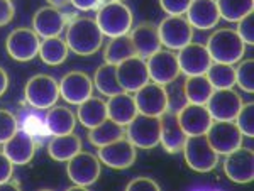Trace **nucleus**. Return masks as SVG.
I'll list each match as a JSON object with an SVG mask.
<instances>
[{
    "instance_id": "f257e3e1",
    "label": "nucleus",
    "mask_w": 254,
    "mask_h": 191,
    "mask_svg": "<svg viewBox=\"0 0 254 191\" xmlns=\"http://www.w3.org/2000/svg\"><path fill=\"white\" fill-rule=\"evenodd\" d=\"M68 49L78 56H92L102 48L104 34L95 19L78 17L68 26L66 31Z\"/></svg>"
},
{
    "instance_id": "f03ea898",
    "label": "nucleus",
    "mask_w": 254,
    "mask_h": 191,
    "mask_svg": "<svg viewBox=\"0 0 254 191\" xmlns=\"http://www.w3.org/2000/svg\"><path fill=\"white\" fill-rule=\"evenodd\" d=\"M208 54L214 63L236 64L243 59L246 52V44L241 41L234 29L222 27L208 36L205 44Z\"/></svg>"
},
{
    "instance_id": "7ed1b4c3",
    "label": "nucleus",
    "mask_w": 254,
    "mask_h": 191,
    "mask_svg": "<svg viewBox=\"0 0 254 191\" xmlns=\"http://www.w3.org/2000/svg\"><path fill=\"white\" fill-rule=\"evenodd\" d=\"M95 22L102 34L107 38H119L129 34L132 29V12L124 2H107L98 7Z\"/></svg>"
},
{
    "instance_id": "20e7f679",
    "label": "nucleus",
    "mask_w": 254,
    "mask_h": 191,
    "mask_svg": "<svg viewBox=\"0 0 254 191\" xmlns=\"http://www.w3.org/2000/svg\"><path fill=\"white\" fill-rule=\"evenodd\" d=\"M183 157L190 169L196 173H210L219 164V154L208 144L207 136H188L183 144Z\"/></svg>"
},
{
    "instance_id": "39448f33",
    "label": "nucleus",
    "mask_w": 254,
    "mask_h": 191,
    "mask_svg": "<svg viewBox=\"0 0 254 191\" xmlns=\"http://www.w3.org/2000/svg\"><path fill=\"white\" fill-rule=\"evenodd\" d=\"M126 137L137 149H154L161 139V119L153 115L137 113L126 125Z\"/></svg>"
},
{
    "instance_id": "423d86ee",
    "label": "nucleus",
    "mask_w": 254,
    "mask_h": 191,
    "mask_svg": "<svg viewBox=\"0 0 254 191\" xmlns=\"http://www.w3.org/2000/svg\"><path fill=\"white\" fill-rule=\"evenodd\" d=\"M24 96L31 107L39 110L51 108L60 98V81L49 75H34L26 83Z\"/></svg>"
},
{
    "instance_id": "0eeeda50",
    "label": "nucleus",
    "mask_w": 254,
    "mask_h": 191,
    "mask_svg": "<svg viewBox=\"0 0 254 191\" xmlns=\"http://www.w3.org/2000/svg\"><path fill=\"white\" fill-rule=\"evenodd\" d=\"M161 46L170 51H180L193 39V27L183 15H168L158 24Z\"/></svg>"
},
{
    "instance_id": "6e6552de",
    "label": "nucleus",
    "mask_w": 254,
    "mask_h": 191,
    "mask_svg": "<svg viewBox=\"0 0 254 191\" xmlns=\"http://www.w3.org/2000/svg\"><path fill=\"white\" fill-rule=\"evenodd\" d=\"M102 171V164L98 156L92 152H85L80 151L78 154L71 157L68 161L66 166V173L69 181L75 186H80V188H87V186H92L93 183L98 180Z\"/></svg>"
},
{
    "instance_id": "1a4fd4ad",
    "label": "nucleus",
    "mask_w": 254,
    "mask_h": 191,
    "mask_svg": "<svg viewBox=\"0 0 254 191\" xmlns=\"http://www.w3.org/2000/svg\"><path fill=\"white\" fill-rule=\"evenodd\" d=\"M146 66L147 73H149V80L158 85H163V87H168L182 75L176 52L170 49L156 51L153 56L146 59Z\"/></svg>"
},
{
    "instance_id": "9d476101",
    "label": "nucleus",
    "mask_w": 254,
    "mask_h": 191,
    "mask_svg": "<svg viewBox=\"0 0 254 191\" xmlns=\"http://www.w3.org/2000/svg\"><path fill=\"white\" fill-rule=\"evenodd\" d=\"M207 141L212 145V149L219 154V156H225V154L236 151L237 147L243 145V134L237 129V125L232 122H220L214 120L212 125L207 131Z\"/></svg>"
},
{
    "instance_id": "9b49d317",
    "label": "nucleus",
    "mask_w": 254,
    "mask_h": 191,
    "mask_svg": "<svg viewBox=\"0 0 254 191\" xmlns=\"http://www.w3.org/2000/svg\"><path fill=\"white\" fill-rule=\"evenodd\" d=\"M39 36L32 29H27V27L14 29L5 41V48L9 56L12 59L20 61V63L34 59L39 52Z\"/></svg>"
},
{
    "instance_id": "f8f14e48",
    "label": "nucleus",
    "mask_w": 254,
    "mask_h": 191,
    "mask_svg": "<svg viewBox=\"0 0 254 191\" xmlns=\"http://www.w3.org/2000/svg\"><path fill=\"white\" fill-rule=\"evenodd\" d=\"M224 173L232 183L246 185L254 178V152L248 147H237L236 151L225 154Z\"/></svg>"
},
{
    "instance_id": "ddd939ff",
    "label": "nucleus",
    "mask_w": 254,
    "mask_h": 191,
    "mask_svg": "<svg viewBox=\"0 0 254 191\" xmlns=\"http://www.w3.org/2000/svg\"><path fill=\"white\" fill-rule=\"evenodd\" d=\"M243 98L232 88H224V90H214L210 98L205 103L212 120L220 122H232L243 107Z\"/></svg>"
},
{
    "instance_id": "4468645a",
    "label": "nucleus",
    "mask_w": 254,
    "mask_h": 191,
    "mask_svg": "<svg viewBox=\"0 0 254 191\" xmlns=\"http://www.w3.org/2000/svg\"><path fill=\"white\" fill-rule=\"evenodd\" d=\"M134 100H136L137 112L144 113V115L161 117L168 110L166 87L154 83L151 80L137 92H134Z\"/></svg>"
},
{
    "instance_id": "2eb2a0df",
    "label": "nucleus",
    "mask_w": 254,
    "mask_h": 191,
    "mask_svg": "<svg viewBox=\"0 0 254 191\" xmlns=\"http://www.w3.org/2000/svg\"><path fill=\"white\" fill-rule=\"evenodd\" d=\"M98 149H100L98 151L100 162H104L112 169H127L137 159V147L126 137H121V139L110 142L107 145H102Z\"/></svg>"
},
{
    "instance_id": "dca6fc26",
    "label": "nucleus",
    "mask_w": 254,
    "mask_h": 191,
    "mask_svg": "<svg viewBox=\"0 0 254 191\" xmlns=\"http://www.w3.org/2000/svg\"><path fill=\"white\" fill-rule=\"evenodd\" d=\"M180 64V71L185 76L205 75L208 66L212 64V58L208 54L205 44L190 43L178 51L176 54Z\"/></svg>"
},
{
    "instance_id": "f3484780",
    "label": "nucleus",
    "mask_w": 254,
    "mask_h": 191,
    "mask_svg": "<svg viewBox=\"0 0 254 191\" xmlns=\"http://www.w3.org/2000/svg\"><path fill=\"white\" fill-rule=\"evenodd\" d=\"M93 93V81L81 71H69L60 81V96L69 105H80Z\"/></svg>"
},
{
    "instance_id": "a211bd4d",
    "label": "nucleus",
    "mask_w": 254,
    "mask_h": 191,
    "mask_svg": "<svg viewBox=\"0 0 254 191\" xmlns=\"http://www.w3.org/2000/svg\"><path fill=\"white\" fill-rule=\"evenodd\" d=\"M117 70V80L121 83L122 90L127 93L137 92L141 87L149 81V73H147L146 61L139 56H132V58L122 61L116 66Z\"/></svg>"
},
{
    "instance_id": "6ab92c4d",
    "label": "nucleus",
    "mask_w": 254,
    "mask_h": 191,
    "mask_svg": "<svg viewBox=\"0 0 254 191\" xmlns=\"http://www.w3.org/2000/svg\"><path fill=\"white\" fill-rule=\"evenodd\" d=\"M178 122L187 136H202L207 134L208 127L212 125V117L208 113L205 105L196 103H185L178 112H176Z\"/></svg>"
},
{
    "instance_id": "aec40b11",
    "label": "nucleus",
    "mask_w": 254,
    "mask_h": 191,
    "mask_svg": "<svg viewBox=\"0 0 254 191\" xmlns=\"http://www.w3.org/2000/svg\"><path fill=\"white\" fill-rule=\"evenodd\" d=\"M66 26V19L64 14L58 7H41L36 10L34 17H32V31L43 39L48 38H58Z\"/></svg>"
},
{
    "instance_id": "412c9836",
    "label": "nucleus",
    "mask_w": 254,
    "mask_h": 191,
    "mask_svg": "<svg viewBox=\"0 0 254 191\" xmlns=\"http://www.w3.org/2000/svg\"><path fill=\"white\" fill-rule=\"evenodd\" d=\"M185 14L190 26L200 31L214 29L220 20V12L215 0H191Z\"/></svg>"
},
{
    "instance_id": "4be33fe9",
    "label": "nucleus",
    "mask_w": 254,
    "mask_h": 191,
    "mask_svg": "<svg viewBox=\"0 0 254 191\" xmlns=\"http://www.w3.org/2000/svg\"><path fill=\"white\" fill-rule=\"evenodd\" d=\"M3 152L9 157L14 166H26L34 157L36 144L29 132L19 131L14 134L7 142H3Z\"/></svg>"
},
{
    "instance_id": "5701e85b",
    "label": "nucleus",
    "mask_w": 254,
    "mask_h": 191,
    "mask_svg": "<svg viewBox=\"0 0 254 191\" xmlns=\"http://www.w3.org/2000/svg\"><path fill=\"white\" fill-rule=\"evenodd\" d=\"M130 41L134 44V49L139 58L147 59L154 52L161 49V41H159L158 26L151 22H141L134 29H130Z\"/></svg>"
},
{
    "instance_id": "b1692460",
    "label": "nucleus",
    "mask_w": 254,
    "mask_h": 191,
    "mask_svg": "<svg viewBox=\"0 0 254 191\" xmlns=\"http://www.w3.org/2000/svg\"><path fill=\"white\" fill-rule=\"evenodd\" d=\"M159 119H161V139H159V144L170 154L182 152L183 144H185L188 136L180 125L176 112L166 110Z\"/></svg>"
},
{
    "instance_id": "393cba45",
    "label": "nucleus",
    "mask_w": 254,
    "mask_h": 191,
    "mask_svg": "<svg viewBox=\"0 0 254 191\" xmlns=\"http://www.w3.org/2000/svg\"><path fill=\"white\" fill-rule=\"evenodd\" d=\"M107 113H109L110 120L117 122L122 127H126V125L139 113L134 95H130V93H127V92H122V93H117V95L109 96Z\"/></svg>"
},
{
    "instance_id": "a878e982",
    "label": "nucleus",
    "mask_w": 254,
    "mask_h": 191,
    "mask_svg": "<svg viewBox=\"0 0 254 191\" xmlns=\"http://www.w3.org/2000/svg\"><path fill=\"white\" fill-rule=\"evenodd\" d=\"M80 151H81V139L73 132L64 134V136H55L48 144L49 157L58 162H68Z\"/></svg>"
},
{
    "instance_id": "bb28decb",
    "label": "nucleus",
    "mask_w": 254,
    "mask_h": 191,
    "mask_svg": "<svg viewBox=\"0 0 254 191\" xmlns=\"http://www.w3.org/2000/svg\"><path fill=\"white\" fill-rule=\"evenodd\" d=\"M76 119L80 120V124L87 129H92L95 125L102 124L105 119H109L107 113V101L102 98H95L90 96L85 101H81L76 110Z\"/></svg>"
},
{
    "instance_id": "cd10ccee",
    "label": "nucleus",
    "mask_w": 254,
    "mask_h": 191,
    "mask_svg": "<svg viewBox=\"0 0 254 191\" xmlns=\"http://www.w3.org/2000/svg\"><path fill=\"white\" fill-rule=\"evenodd\" d=\"M76 117L66 107L53 105L46 113V127L51 136H64L75 131Z\"/></svg>"
},
{
    "instance_id": "c85d7f7f",
    "label": "nucleus",
    "mask_w": 254,
    "mask_h": 191,
    "mask_svg": "<svg viewBox=\"0 0 254 191\" xmlns=\"http://www.w3.org/2000/svg\"><path fill=\"white\" fill-rule=\"evenodd\" d=\"M183 93H185L187 103L205 105L214 93V87L205 75L187 76V80L183 81Z\"/></svg>"
},
{
    "instance_id": "c756f323",
    "label": "nucleus",
    "mask_w": 254,
    "mask_h": 191,
    "mask_svg": "<svg viewBox=\"0 0 254 191\" xmlns=\"http://www.w3.org/2000/svg\"><path fill=\"white\" fill-rule=\"evenodd\" d=\"M88 141L95 147H102V145H107L121 137H126V127L110 119H105L102 124L88 129Z\"/></svg>"
},
{
    "instance_id": "7c9ffc66",
    "label": "nucleus",
    "mask_w": 254,
    "mask_h": 191,
    "mask_svg": "<svg viewBox=\"0 0 254 191\" xmlns=\"http://www.w3.org/2000/svg\"><path fill=\"white\" fill-rule=\"evenodd\" d=\"M68 44L66 41L58 38H48L43 39L39 44V52L38 56L43 63L49 64V66H58L63 64L68 58Z\"/></svg>"
},
{
    "instance_id": "2f4dec72",
    "label": "nucleus",
    "mask_w": 254,
    "mask_h": 191,
    "mask_svg": "<svg viewBox=\"0 0 254 191\" xmlns=\"http://www.w3.org/2000/svg\"><path fill=\"white\" fill-rule=\"evenodd\" d=\"M136 54V49H134V44L130 41L129 34L126 36H119V38H112L109 41V44L105 46L104 51V61L109 64H114L117 66L122 61L132 58Z\"/></svg>"
},
{
    "instance_id": "473e14b6",
    "label": "nucleus",
    "mask_w": 254,
    "mask_h": 191,
    "mask_svg": "<svg viewBox=\"0 0 254 191\" xmlns=\"http://www.w3.org/2000/svg\"><path fill=\"white\" fill-rule=\"evenodd\" d=\"M92 81L97 90L105 96H112V95H117V93L124 92L117 80V70L114 64L104 63L102 66H98Z\"/></svg>"
},
{
    "instance_id": "72a5a7b5",
    "label": "nucleus",
    "mask_w": 254,
    "mask_h": 191,
    "mask_svg": "<svg viewBox=\"0 0 254 191\" xmlns=\"http://www.w3.org/2000/svg\"><path fill=\"white\" fill-rule=\"evenodd\" d=\"M205 76L214 87V90H224V88H232L236 85V68L234 64L225 63H214L208 66Z\"/></svg>"
},
{
    "instance_id": "f704fd0d",
    "label": "nucleus",
    "mask_w": 254,
    "mask_h": 191,
    "mask_svg": "<svg viewBox=\"0 0 254 191\" xmlns=\"http://www.w3.org/2000/svg\"><path fill=\"white\" fill-rule=\"evenodd\" d=\"M220 12V19L227 22H237L248 14H253L254 0H215Z\"/></svg>"
},
{
    "instance_id": "c9c22d12",
    "label": "nucleus",
    "mask_w": 254,
    "mask_h": 191,
    "mask_svg": "<svg viewBox=\"0 0 254 191\" xmlns=\"http://www.w3.org/2000/svg\"><path fill=\"white\" fill-rule=\"evenodd\" d=\"M236 85L246 93L254 92V61L241 59L239 66L236 68Z\"/></svg>"
},
{
    "instance_id": "e433bc0d",
    "label": "nucleus",
    "mask_w": 254,
    "mask_h": 191,
    "mask_svg": "<svg viewBox=\"0 0 254 191\" xmlns=\"http://www.w3.org/2000/svg\"><path fill=\"white\" fill-rule=\"evenodd\" d=\"M234 124L237 125V129L241 131L244 137H254V103H243L239 113L236 115Z\"/></svg>"
},
{
    "instance_id": "4c0bfd02",
    "label": "nucleus",
    "mask_w": 254,
    "mask_h": 191,
    "mask_svg": "<svg viewBox=\"0 0 254 191\" xmlns=\"http://www.w3.org/2000/svg\"><path fill=\"white\" fill-rule=\"evenodd\" d=\"M17 132V119L9 110L0 108V144L7 142Z\"/></svg>"
},
{
    "instance_id": "58836bf2",
    "label": "nucleus",
    "mask_w": 254,
    "mask_h": 191,
    "mask_svg": "<svg viewBox=\"0 0 254 191\" xmlns=\"http://www.w3.org/2000/svg\"><path fill=\"white\" fill-rule=\"evenodd\" d=\"M236 24H237V27L234 31L237 32L241 41H243L246 46H253L254 44V15L248 14L246 17L237 20Z\"/></svg>"
},
{
    "instance_id": "ea45409f",
    "label": "nucleus",
    "mask_w": 254,
    "mask_h": 191,
    "mask_svg": "<svg viewBox=\"0 0 254 191\" xmlns=\"http://www.w3.org/2000/svg\"><path fill=\"white\" fill-rule=\"evenodd\" d=\"M158 2L168 15H183L190 7L191 0H158Z\"/></svg>"
},
{
    "instance_id": "a19ab883",
    "label": "nucleus",
    "mask_w": 254,
    "mask_h": 191,
    "mask_svg": "<svg viewBox=\"0 0 254 191\" xmlns=\"http://www.w3.org/2000/svg\"><path fill=\"white\" fill-rule=\"evenodd\" d=\"M126 190L127 191H159V185L153 180V178L137 176L127 183Z\"/></svg>"
},
{
    "instance_id": "79ce46f5",
    "label": "nucleus",
    "mask_w": 254,
    "mask_h": 191,
    "mask_svg": "<svg viewBox=\"0 0 254 191\" xmlns=\"http://www.w3.org/2000/svg\"><path fill=\"white\" fill-rule=\"evenodd\" d=\"M14 173V164L10 162L9 157L5 156V152H0V183H5L12 178Z\"/></svg>"
},
{
    "instance_id": "37998d69",
    "label": "nucleus",
    "mask_w": 254,
    "mask_h": 191,
    "mask_svg": "<svg viewBox=\"0 0 254 191\" xmlns=\"http://www.w3.org/2000/svg\"><path fill=\"white\" fill-rule=\"evenodd\" d=\"M14 5L10 0H0V27L7 26L14 17Z\"/></svg>"
},
{
    "instance_id": "c03bdc74",
    "label": "nucleus",
    "mask_w": 254,
    "mask_h": 191,
    "mask_svg": "<svg viewBox=\"0 0 254 191\" xmlns=\"http://www.w3.org/2000/svg\"><path fill=\"white\" fill-rule=\"evenodd\" d=\"M75 9H78L81 12H88V10H95L100 7L102 0H69Z\"/></svg>"
},
{
    "instance_id": "a18cd8bd",
    "label": "nucleus",
    "mask_w": 254,
    "mask_h": 191,
    "mask_svg": "<svg viewBox=\"0 0 254 191\" xmlns=\"http://www.w3.org/2000/svg\"><path fill=\"white\" fill-rule=\"evenodd\" d=\"M7 87H9V76L3 68H0V96L7 92Z\"/></svg>"
},
{
    "instance_id": "49530a36",
    "label": "nucleus",
    "mask_w": 254,
    "mask_h": 191,
    "mask_svg": "<svg viewBox=\"0 0 254 191\" xmlns=\"http://www.w3.org/2000/svg\"><path fill=\"white\" fill-rule=\"evenodd\" d=\"M2 190H14V191H17V190H20V186H19V183L12 181V178H10L9 181L0 183V191H2Z\"/></svg>"
},
{
    "instance_id": "de8ad7c7",
    "label": "nucleus",
    "mask_w": 254,
    "mask_h": 191,
    "mask_svg": "<svg viewBox=\"0 0 254 191\" xmlns=\"http://www.w3.org/2000/svg\"><path fill=\"white\" fill-rule=\"evenodd\" d=\"M46 2H49V5H53V7H61V5L69 3V0H46Z\"/></svg>"
},
{
    "instance_id": "09e8293b",
    "label": "nucleus",
    "mask_w": 254,
    "mask_h": 191,
    "mask_svg": "<svg viewBox=\"0 0 254 191\" xmlns=\"http://www.w3.org/2000/svg\"><path fill=\"white\" fill-rule=\"evenodd\" d=\"M109 2H124V0H109Z\"/></svg>"
}]
</instances>
